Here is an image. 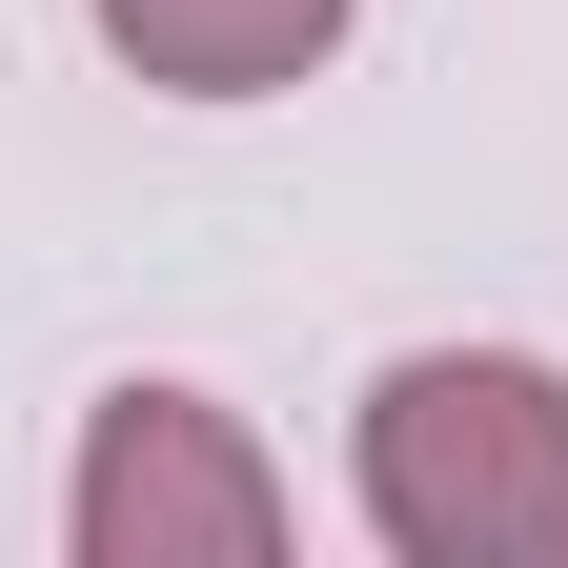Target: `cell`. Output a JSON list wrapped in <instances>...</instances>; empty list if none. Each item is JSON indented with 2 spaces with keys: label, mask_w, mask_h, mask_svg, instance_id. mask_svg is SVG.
Here are the masks:
<instances>
[{
  "label": "cell",
  "mask_w": 568,
  "mask_h": 568,
  "mask_svg": "<svg viewBox=\"0 0 568 568\" xmlns=\"http://www.w3.org/2000/svg\"><path fill=\"white\" fill-rule=\"evenodd\" d=\"M284 467L224 386H102L61 447V568H264Z\"/></svg>",
  "instance_id": "obj_2"
},
{
  "label": "cell",
  "mask_w": 568,
  "mask_h": 568,
  "mask_svg": "<svg viewBox=\"0 0 568 568\" xmlns=\"http://www.w3.org/2000/svg\"><path fill=\"white\" fill-rule=\"evenodd\" d=\"M142 102H305L366 0H82Z\"/></svg>",
  "instance_id": "obj_3"
},
{
  "label": "cell",
  "mask_w": 568,
  "mask_h": 568,
  "mask_svg": "<svg viewBox=\"0 0 568 568\" xmlns=\"http://www.w3.org/2000/svg\"><path fill=\"white\" fill-rule=\"evenodd\" d=\"M345 508L386 568H568V366L548 345H386L345 406Z\"/></svg>",
  "instance_id": "obj_1"
}]
</instances>
